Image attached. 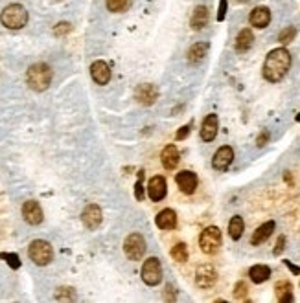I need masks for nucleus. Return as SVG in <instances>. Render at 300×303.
Wrapping results in <instances>:
<instances>
[{
  "label": "nucleus",
  "mask_w": 300,
  "mask_h": 303,
  "mask_svg": "<svg viewBox=\"0 0 300 303\" xmlns=\"http://www.w3.org/2000/svg\"><path fill=\"white\" fill-rule=\"evenodd\" d=\"M227 15V0H219V9H217V21H225Z\"/></svg>",
  "instance_id": "obj_35"
},
{
  "label": "nucleus",
  "mask_w": 300,
  "mask_h": 303,
  "mask_svg": "<svg viewBox=\"0 0 300 303\" xmlns=\"http://www.w3.org/2000/svg\"><path fill=\"white\" fill-rule=\"evenodd\" d=\"M208 21H210V11H208V8L207 6H197V8L194 9V13H192V18H190L192 30H195V31L203 30V28L208 24Z\"/></svg>",
  "instance_id": "obj_19"
},
{
  "label": "nucleus",
  "mask_w": 300,
  "mask_h": 303,
  "mask_svg": "<svg viewBox=\"0 0 300 303\" xmlns=\"http://www.w3.org/2000/svg\"><path fill=\"white\" fill-rule=\"evenodd\" d=\"M155 223L160 230H173L177 226V213L170 208H166L155 217Z\"/></svg>",
  "instance_id": "obj_21"
},
{
  "label": "nucleus",
  "mask_w": 300,
  "mask_h": 303,
  "mask_svg": "<svg viewBox=\"0 0 300 303\" xmlns=\"http://www.w3.org/2000/svg\"><path fill=\"white\" fill-rule=\"evenodd\" d=\"M239 2H247V0H239Z\"/></svg>",
  "instance_id": "obj_40"
},
{
  "label": "nucleus",
  "mask_w": 300,
  "mask_h": 303,
  "mask_svg": "<svg viewBox=\"0 0 300 303\" xmlns=\"http://www.w3.org/2000/svg\"><path fill=\"white\" fill-rule=\"evenodd\" d=\"M172 257L177 263H186L188 261V246L186 243H177L172 248Z\"/></svg>",
  "instance_id": "obj_27"
},
{
  "label": "nucleus",
  "mask_w": 300,
  "mask_h": 303,
  "mask_svg": "<svg viewBox=\"0 0 300 303\" xmlns=\"http://www.w3.org/2000/svg\"><path fill=\"white\" fill-rule=\"evenodd\" d=\"M28 257H30L37 267H46V265L52 263L53 259V248L48 241H43V239H35L31 241L28 246Z\"/></svg>",
  "instance_id": "obj_4"
},
{
  "label": "nucleus",
  "mask_w": 300,
  "mask_h": 303,
  "mask_svg": "<svg viewBox=\"0 0 300 303\" xmlns=\"http://www.w3.org/2000/svg\"><path fill=\"white\" fill-rule=\"evenodd\" d=\"M286 267L289 268V270H291L293 274H300V268H298V267H295V265H293L291 261H286Z\"/></svg>",
  "instance_id": "obj_39"
},
{
  "label": "nucleus",
  "mask_w": 300,
  "mask_h": 303,
  "mask_svg": "<svg viewBox=\"0 0 300 303\" xmlns=\"http://www.w3.org/2000/svg\"><path fill=\"white\" fill-rule=\"evenodd\" d=\"M289 68H291V53L286 48H276L271 50L269 55L265 57L261 74L269 83H278L286 77Z\"/></svg>",
  "instance_id": "obj_1"
},
{
  "label": "nucleus",
  "mask_w": 300,
  "mask_h": 303,
  "mask_svg": "<svg viewBox=\"0 0 300 303\" xmlns=\"http://www.w3.org/2000/svg\"><path fill=\"white\" fill-rule=\"evenodd\" d=\"M90 77L96 85H107L110 81V66L105 61H94L90 65Z\"/></svg>",
  "instance_id": "obj_15"
},
{
  "label": "nucleus",
  "mask_w": 300,
  "mask_h": 303,
  "mask_svg": "<svg viewBox=\"0 0 300 303\" xmlns=\"http://www.w3.org/2000/svg\"><path fill=\"white\" fill-rule=\"evenodd\" d=\"M52 77L53 72L46 63H35V65H31L26 70V83L35 92L48 90V87L52 85Z\"/></svg>",
  "instance_id": "obj_2"
},
{
  "label": "nucleus",
  "mask_w": 300,
  "mask_h": 303,
  "mask_svg": "<svg viewBox=\"0 0 300 303\" xmlns=\"http://www.w3.org/2000/svg\"><path fill=\"white\" fill-rule=\"evenodd\" d=\"M72 31V24L70 22H59L53 26V35L55 37H65Z\"/></svg>",
  "instance_id": "obj_32"
},
{
  "label": "nucleus",
  "mask_w": 300,
  "mask_h": 303,
  "mask_svg": "<svg viewBox=\"0 0 300 303\" xmlns=\"http://www.w3.org/2000/svg\"><path fill=\"white\" fill-rule=\"evenodd\" d=\"M199 246L208 255H214L221 246V230L217 226H208L199 235Z\"/></svg>",
  "instance_id": "obj_5"
},
{
  "label": "nucleus",
  "mask_w": 300,
  "mask_h": 303,
  "mask_svg": "<svg viewBox=\"0 0 300 303\" xmlns=\"http://www.w3.org/2000/svg\"><path fill=\"white\" fill-rule=\"evenodd\" d=\"M142 180H144V171L138 173V180L135 184V197H137V200H144V186H142Z\"/></svg>",
  "instance_id": "obj_34"
},
{
  "label": "nucleus",
  "mask_w": 300,
  "mask_h": 303,
  "mask_svg": "<svg viewBox=\"0 0 300 303\" xmlns=\"http://www.w3.org/2000/svg\"><path fill=\"white\" fill-rule=\"evenodd\" d=\"M0 22L8 30H22L28 24V11L21 4H9L2 9Z\"/></svg>",
  "instance_id": "obj_3"
},
{
  "label": "nucleus",
  "mask_w": 300,
  "mask_h": 303,
  "mask_svg": "<svg viewBox=\"0 0 300 303\" xmlns=\"http://www.w3.org/2000/svg\"><path fill=\"white\" fill-rule=\"evenodd\" d=\"M190 134V125H184V127H181L179 129V132H177V140H184L186 136Z\"/></svg>",
  "instance_id": "obj_37"
},
{
  "label": "nucleus",
  "mask_w": 300,
  "mask_h": 303,
  "mask_svg": "<svg viewBox=\"0 0 300 303\" xmlns=\"http://www.w3.org/2000/svg\"><path fill=\"white\" fill-rule=\"evenodd\" d=\"M22 217L26 220L28 224L31 226H39L44 219V213H43V208L37 200H26L22 204Z\"/></svg>",
  "instance_id": "obj_10"
},
{
  "label": "nucleus",
  "mask_w": 300,
  "mask_h": 303,
  "mask_svg": "<svg viewBox=\"0 0 300 303\" xmlns=\"http://www.w3.org/2000/svg\"><path fill=\"white\" fill-rule=\"evenodd\" d=\"M146 239L142 237L140 233H131L124 241V252L127 255V259L131 261H140L146 254Z\"/></svg>",
  "instance_id": "obj_6"
},
{
  "label": "nucleus",
  "mask_w": 300,
  "mask_h": 303,
  "mask_svg": "<svg viewBox=\"0 0 300 303\" xmlns=\"http://www.w3.org/2000/svg\"><path fill=\"white\" fill-rule=\"evenodd\" d=\"M217 129H219V123H217V116L216 114H208L203 119V125H201V140L203 142H212L217 136Z\"/></svg>",
  "instance_id": "obj_17"
},
{
  "label": "nucleus",
  "mask_w": 300,
  "mask_h": 303,
  "mask_svg": "<svg viewBox=\"0 0 300 303\" xmlns=\"http://www.w3.org/2000/svg\"><path fill=\"white\" fill-rule=\"evenodd\" d=\"M267 140H269V132L264 131V132H261V134H260V136H258V140H256L258 147H264V145L267 144Z\"/></svg>",
  "instance_id": "obj_38"
},
{
  "label": "nucleus",
  "mask_w": 300,
  "mask_h": 303,
  "mask_svg": "<svg viewBox=\"0 0 300 303\" xmlns=\"http://www.w3.org/2000/svg\"><path fill=\"white\" fill-rule=\"evenodd\" d=\"M217 281V272L212 265H199L195 270V285L199 289H210Z\"/></svg>",
  "instance_id": "obj_8"
},
{
  "label": "nucleus",
  "mask_w": 300,
  "mask_h": 303,
  "mask_svg": "<svg viewBox=\"0 0 300 303\" xmlns=\"http://www.w3.org/2000/svg\"><path fill=\"white\" fill-rule=\"evenodd\" d=\"M55 299L58 301H74L76 299V292L72 287H59L55 290Z\"/></svg>",
  "instance_id": "obj_29"
},
{
  "label": "nucleus",
  "mask_w": 300,
  "mask_h": 303,
  "mask_svg": "<svg viewBox=\"0 0 300 303\" xmlns=\"http://www.w3.org/2000/svg\"><path fill=\"white\" fill-rule=\"evenodd\" d=\"M135 99H137L140 105L149 107L159 99V90H157V87H155L153 83H142V85H138L137 90H135Z\"/></svg>",
  "instance_id": "obj_11"
},
{
  "label": "nucleus",
  "mask_w": 300,
  "mask_h": 303,
  "mask_svg": "<svg viewBox=\"0 0 300 303\" xmlns=\"http://www.w3.org/2000/svg\"><path fill=\"white\" fill-rule=\"evenodd\" d=\"M274 228H276V224H274V220H267V223H264L260 226V228H256V232L252 233L251 237V245L252 246H258L261 245V243H265L267 239L273 235Z\"/></svg>",
  "instance_id": "obj_20"
},
{
  "label": "nucleus",
  "mask_w": 300,
  "mask_h": 303,
  "mask_svg": "<svg viewBox=\"0 0 300 303\" xmlns=\"http://www.w3.org/2000/svg\"><path fill=\"white\" fill-rule=\"evenodd\" d=\"M168 193V186H166V178L160 175L153 176L147 184V195L153 202H160Z\"/></svg>",
  "instance_id": "obj_14"
},
{
  "label": "nucleus",
  "mask_w": 300,
  "mask_h": 303,
  "mask_svg": "<svg viewBox=\"0 0 300 303\" xmlns=\"http://www.w3.org/2000/svg\"><path fill=\"white\" fill-rule=\"evenodd\" d=\"M252 41H254L252 31L249 30V28H243L238 33V37H236V50H238V52H247L252 46Z\"/></svg>",
  "instance_id": "obj_25"
},
{
  "label": "nucleus",
  "mask_w": 300,
  "mask_h": 303,
  "mask_svg": "<svg viewBox=\"0 0 300 303\" xmlns=\"http://www.w3.org/2000/svg\"><path fill=\"white\" fill-rule=\"evenodd\" d=\"M177 186H179V189H181L184 195H192L195 193V189H197L199 186V178L197 175H195L194 171H181L177 173Z\"/></svg>",
  "instance_id": "obj_13"
},
{
  "label": "nucleus",
  "mask_w": 300,
  "mask_h": 303,
  "mask_svg": "<svg viewBox=\"0 0 300 303\" xmlns=\"http://www.w3.org/2000/svg\"><path fill=\"white\" fill-rule=\"evenodd\" d=\"M142 281L149 287H157L162 281V265L157 257H149L142 265Z\"/></svg>",
  "instance_id": "obj_7"
},
{
  "label": "nucleus",
  "mask_w": 300,
  "mask_h": 303,
  "mask_svg": "<svg viewBox=\"0 0 300 303\" xmlns=\"http://www.w3.org/2000/svg\"><path fill=\"white\" fill-rule=\"evenodd\" d=\"M249 276L252 283H264L271 277V268L267 265H254L249 270Z\"/></svg>",
  "instance_id": "obj_23"
},
{
  "label": "nucleus",
  "mask_w": 300,
  "mask_h": 303,
  "mask_svg": "<svg viewBox=\"0 0 300 303\" xmlns=\"http://www.w3.org/2000/svg\"><path fill=\"white\" fill-rule=\"evenodd\" d=\"M247 292H249L247 283H245V281L236 283V287H234V298L236 299H245V298H247Z\"/></svg>",
  "instance_id": "obj_33"
},
{
  "label": "nucleus",
  "mask_w": 300,
  "mask_h": 303,
  "mask_svg": "<svg viewBox=\"0 0 300 303\" xmlns=\"http://www.w3.org/2000/svg\"><path fill=\"white\" fill-rule=\"evenodd\" d=\"M243 230H245V223H243V219L239 215L232 217L229 223V235L230 239H234V241H238L239 237L243 235Z\"/></svg>",
  "instance_id": "obj_26"
},
{
  "label": "nucleus",
  "mask_w": 300,
  "mask_h": 303,
  "mask_svg": "<svg viewBox=\"0 0 300 303\" xmlns=\"http://www.w3.org/2000/svg\"><path fill=\"white\" fill-rule=\"evenodd\" d=\"M295 37H296V30L293 26H289V28H286V30L280 31L278 41L282 44H289V43H293V41H295Z\"/></svg>",
  "instance_id": "obj_31"
},
{
  "label": "nucleus",
  "mask_w": 300,
  "mask_h": 303,
  "mask_svg": "<svg viewBox=\"0 0 300 303\" xmlns=\"http://www.w3.org/2000/svg\"><path fill=\"white\" fill-rule=\"evenodd\" d=\"M105 6L110 13H124L131 6V0H105Z\"/></svg>",
  "instance_id": "obj_28"
},
{
  "label": "nucleus",
  "mask_w": 300,
  "mask_h": 303,
  "mask_svg": "<svg viewBox=\"0 0 300 303\" xmlns=\"http://www.w3.org/2000/svg\"><path fill=\"white\" fill-rule=\"evenodd\" d=\"M249 22H251L254 28H267L271 22V11L269 8H265V6H258L251 11V17H249Z\"/></svg>",
  "instance_id": "obj_18"
},
{
  "label": "nucleus",
  "mask_w": 300,
  "mask_h": 303,
  "mask_svg": "<svg viewBox=\"0 0 300 303\" xmlns=\"http://www.w3.org/2000/svg\"><path fill=\"white\" fill-rule=\"evenodd\" d=\"M0 259H6V263L9 265V268L18 270L21 268V257L17 254H8V252H0Z\"/></svg>",
  "instance_id": "obj_30"
},
{
  "label": "nucleus",
  "mask_w": 300,
  "mask_h": 303,
  "mask_svg": "<svg viewBox=\"0 0 300 303\" xmlns=\"http://www.w3.org/2000/svg\"><path fill=\"white\" fill-rule=\"evenodd\" d=\"M293 287L289 281H278L274 285V292H276V299L280 303H289L293 301Z\"/></svg>",
  "instance_id": "obj_24"
},
{
  "label": "nucleus",
  "mask_w": 300,
  "mask_h": 303,
  "mask_svg": "<svg viewBox=\"0 0 300 303\" xmlns=\"http://www.w3.org/2000/svg\"><path fill=\"white\" fill-rule=\"evenodd\" d=\"M179 160H181L179 149H177L173 144L166 145V147L162 149V154H160V162H162L164 169H168V171H173V169L179 166Z\"/></svg>",
  "instance_id": "obj_16"
},
{
  "label": "nucleus",
  "mask_w": 300,
  "mask_h": 303,
  "mask_svg": "<svg viewBox=\"0 0 300 303\" xmlns=\"http://www.w3.org/2000/svg\"><path fill=\"white\" fill-rule=\"evenodd\" d=\"M102 220H103V211L98 204H88V206L81 211V223L85 224V228H88V230L100 228Z\"/></svg>",
  "instance_id": "obj_9"
},
{
  "label": "nucleus",
  "mask_w": 300,
  "mask_h": 303,
  "mask_svg": "<svg viewBox=\"0 0 300 303\" xmlns=\"http://www.w3.org/2000/svg\"><path fill=\"white\" fill-rule=\"evenodd\" d=\"M232 160H234V149H232L230 145H223V147H219V149L216 151V154H214L212 166L217 171H227L229 166L232 164Z\"/></svg>",
  "instance_id": "obj_12"
},
{
  "label": "nucleus",
  "mask_w": 300,
  "mask_h": 303,
  "mask_svg": "<svg viewBox=\"0 0 300 303\" xmlns=\"http://www.w3.org/2000/svg\"><path fill=\"white\" fill-rule=\"evenodd\" d=\"M207 53H208L207 43H195V44H192L190 48H188V52H186V59H188V63H192V65H197V63H201L207 57Z\"/></svg>",
  "instance_id": "obj_22"
},
{
  "label": "nucleus",
  "mask_w": 300,
  "mask_h": 303,
  "mask_svg": "<svg viewBox=\"0 0 300 303\" xmlns=\"http://www.w3.org/2000/svg\"><path fill=\"white\" fill-rule=\"evenodd\" d=\"M284 248H286V237H284V235H280L278 241H276V248H274V255H280V254H282Z\"/></svg>",
  "instance_id": "obj_36"
}]
</instances>
